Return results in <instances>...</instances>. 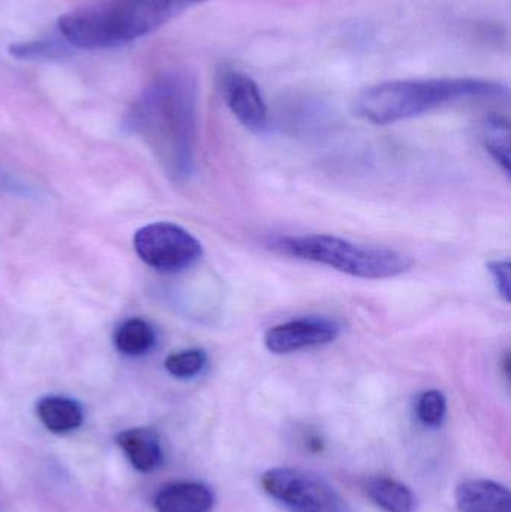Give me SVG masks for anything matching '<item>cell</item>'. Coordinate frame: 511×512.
Here are the masks:
<instances>
[{
	"label": "cell",
	"mask_w": 511,
	"mask_h": 512,
	"mask_svg": "<svg viewBox=\"0 0 511 512\" xmlns=\"http://www.w3.org/2000/svg\"><path fill=\"white\" fill-rule=\"evenodd\" d=\"M114 345L123 355L138 357L155 345V331L143 319H126L114 331Z\"/></svg>",
	"instance_id": "obj_14"
},
{
	"label": "cell",
	"mask_w": 511,
	"mask_h": 512,
	"mask_svg": "<svg viewBox=\"0 0 511 512\" xmlns=\"http://www.w3.org/2000/svg\"><path fill=\"white\" fill-rule=\"evenodd\" d=\"M507 93L503 84L477 78L387 81L360 93L354 113L375 125H390L465 99L503 98Z\"/></svg>",
	"instance_id": "obj_2"
},
{
	"label": "cell",
	"mask_w": 511,
	"mask_h": 512,
	"mask_svg": "<svg viewBox=\"0 0 511 512\" xmlns=\"http://www.w3.org/2000/svg\"><path fill=\"white\" fill-rule=\"evenodd\" d=\"M483 141L489 155L510 176V125L506 119L491 117L483 126Z\"/></svg>",
	"instance_id": "obj_15"
},
{
	"label": "cell",
	"mask_w": 511,
	"mask_h": 512,
	"mask_svg": "<svg viewBox=\"0 0 511 512\" xmlns=\"http://www.w3.org/2000/svg\"><path fill=\"white\" fill-rule=\"evenodd\" d=\"M206 0H113L96 8L69 12L59 18V32L80 48L129 44L161 29Z\"/></svg>",
	"instance_id": "obj_1"
},
{
	"label": "cell",
	"mask_w": 511,
	"mask_h": 512,
	"mask_svg": "<svg viewBox=\"0 0 511 512\" xmlns=\"http://www.w3.org/2000/svg\"><path fill=\"white\" fill-rule=\"evenodd\" d=\"M261 486L291 512H353L326 480L303 469H270L261 477Z\"/></svg>",
	"instance_id": "obj_5"
},
{
	"label": "cell",
	"mask_w": 511,
	"mask_h": 512,
	"mask_svg": "<svg viewBox=\"0 0 511 512\" xmlns=\"http://www.w3.org/2000/svg\"><path fill=\"white\" fill-rule=\"evenodd\" d=\"M206 364L207 354L203 349H186L167 357L165 369L174 378L189 379L200 375Z\"/></svg>",
	"instance_id": "obj_16"
},
{
	"label": "cell",
	"mask_w": 511,
	"mask_h": 512,
	"mask_svg": "<svg viewBox=\"0 0 511 512\" xmlns=\"http://www.w3.org/2000/svg\"><path fill=\"white\" fill-rule=\"evenodd\" d=\"M455 498L461 512H511L509 490L495 481H465L456 489Z\"/></svg>",
	"instance_id": "obj_9"
},
{
	"label": "cell",
	"mask_w": 511,
	"mask_h": 512,
	"mask_svg": "<svg viewBox=\"0 0 511 512\" xmlns=\"http://www.w3.org/2000/svg\"><path fill=\"white\" fill-rule=\"evenodd\" d=\"M366 496L386 512H414L416 498L405 484L387 477L369 478L365 483Z\"/></svg>",
	"instance_id": "obj_13"
},
{
	"label": "cell",
	"mask_w": 511,
	"mask_h": 512,
	"mask_svg": "<svg viewBox=\"0 0 511 512\" xmlns=\"http://www.w3.org/2000/svg\"><path fill=\"white\" fill-rule=\"evenodd\" d=\"M9 53L18 59H45V57L57 56V48L56 45L48 42H23V44L11 45Z\"/></svg>",
	"instance_id": "obj_18"
},
{
	"label": "cell",
	"mask_w": 511,
	"mask_h": 512,
	"mask_svg": "<svg viewBox=\"0 0 511 512\" xmlns=\"http://www.w3.org/2000/svg\"><path fill=\"white\" fill-rule=\"evenodd\" d=\"M134 248L150 267L167 273L185 270L203 255V246L179 225L158 222L137 231Z\"/></svg>",
	"instance_id": "obj_6"
},
{
	"label": "cell",
	"mask_w": 511,
	"mask_h": 512,
	"mask_svg": "<svg viewBox=\"0 0 511 512\" xmlns=\"http://www.w3.org/2000/svg\"><path fill=\"white\" fill-rule=\"evenodd\" d=\"M215 496L201 483L171 484L158 493L155 508L158 512H212Z\"/></svg>",
	"instance_id": "obj_10"
},
{
	"label": "cell",
	"mask_w": 511,
	"mask_h": 512,
	"mask_svg": "<svg viewBox=\"0 0 511 512\" xmlns=\"http://www.w3.org/2000/svg\"><path fill=\"white\" fill-rule=\"evenodd\" d=\"M131 465L143 474H150L162 465V448L158 435L152 429H129L116 436Z\"/></svg>",
	"instance_id": "obj_11"
},
{
	"label": "cell",
	"mask_w": 511,
	"mask_h": 512,
	"mask_svg": "<svg viewBox=\"0 0 511 512\" xmlns=\"http://www.w3.org/2000/svg\"><path fill=\"white\" fill-rule=\"evenodd\" d=\"M36 414L41 423L57 435L77 430L83 424V409L68 397H44L36 405Z\"/></svg>",
	"instance_id": "obj_12"
},
{
	"label": "cell",
	"mask_w": 511,
	"mask_h": 512,
	"mask_svg": "<svg viewBox=\"0 0 511 512\" xmlns=\"http://www.w3.org/2000/svg\"><path fill=\"white\" fill-rule=\"evenodd\" d=\"M279 254L317 262L360 279H389L401 276L413 267L410 255L384 246L363 245L327 234L285 236L273 240Z\"/></svg>",
	"instance_id": "obj_3"
},
{
	"label": "cell",
	"mask_w": 511,
	"mask_h": 512,
	"mask_svg": "<svg viewBox=\"0 0 511 512\" xmlns=\"http://www.w3.org/2000/svg\"><path fill=\"white\" fill-rule=\"evenodd\" d=\"M447 414V400L441 391H425L417 400V417L426 427H440Z\"/></svg>",
	"instance_id": "obj_17"
},
{
	"label": "cell",
	"mask_w": 511,
	"mask_h": 512,
	"mask_svg": "<svg viewBox=\"0 0 511 512\" xmlns=\"http://www.w3.org/2000/svg\"><path fill=\"white\" fill-rule=\"evenodd\" d=\"M341 334V324L327 316H306L269 328L264 334L267 351L276 355L294 354L303 349L329 345Z\"/></svg>",
	"instance_id": "obj_7"
},
{
	"label": "cell",
	"mask_w": 511,
	"mask_h": 512,
	"mask_svg": "<svg viewBox=\"0 0 511 512\" xmlns=\"http://www.w3.org/2000/svg\"><path fill=\"white\" fill-rule=\"evenodd\" d=\"M488 270L494 279L495 286H497L498 294L503 297L506 303L511 300V264L510 261H503V259H495V261L488 262Z\"/></svg>",
	"instance_id": "obj_19"
},
{
	"label": "cell",
	"mask_w": 511,
	"mask_h": 512,
	"mask_svg": "<svg viewBox=\"0 0 511 512\" xmlns=\"http://www.w3.org/2000/svg\"><path fill=\"white\" fill-rule=\"evenodd\" d=\"M143 126L164 135L177 155L191 153L195 131V87L185 75H165L153 83L137 105Z\"/></svg>",
	"instance_id": "obj_4"
},
{
	"label": "cell",
	"mask_w": 511,
	"mask_h": 512,
	"mask_svg": "<svg viewBox=\"0 0 511 512\" xmlns=\"http://www.w3.org/2000/svg\"><path fill=\"white\" fill-rule=\"evenodd\" d=\"M219 84L234 117L249 131L263 132L269 117L257 83L245 72L225 68L221 71Z\"/></svg>",
	"instance_id": "obj_8"
}]
</instances>
